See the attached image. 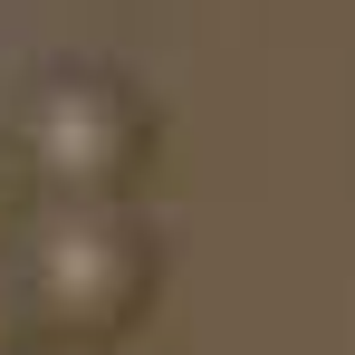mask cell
Listing matches in <instances>:
<instances>
[{"instance_id":"obj_1","label":"cell","mask_w":355,"mask_h":355,"mask_svg":"<svg viewBox=\"0 0 355 355\" xmlns=\"http://www.w3.org/2000/svg\"><path fill=\"white\" fill-rule=\"evenodd\" d=\"M29 288L49 297L67 327H96L125 297V240L106 231V221H87V211H67V221H49L39 259H29Z\"/></svg>"},{"instance_id":"obj_2","label":"cell","mask_w":355,"mask_h":355,"mask_svg":"<svg viewBox=\"0 0 355 355\" xmlns=\"http://www.w3.org/2000/svg\"><path fill=\"white\" fill-rule=\"evenodd\" d=\"M116 144H125V125H116V106H106L96 87H49V96L29 106V154L58 182H96L116 164Z\"/></svg>"}]
</instances>
